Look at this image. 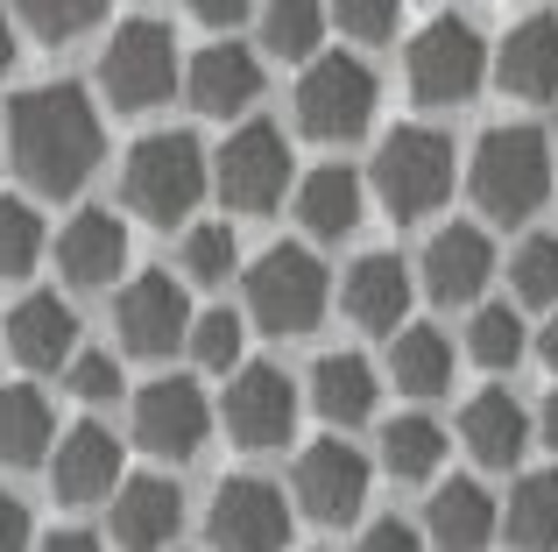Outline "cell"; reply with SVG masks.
<instances>
[{
    "mask_svg": "<svg viewBox=\"0 0 558 552\" xmlns=\"http://www.w3.org/2000/svg\"><path fill=\"white\" fill-rule=\"evenodd\" d=\"M8 149H14V170L43 199H71L107 156V128H99V107L85 99V85L57 79L8 99Z\"/></svg>",
    "mask_w": 558,
    "mask_h": 552,
    "instance_id": "cell-1",
    "label": "cell"
},
{
    "mask_svg": "<svg viewBox=\"0 0 558 552\" xmlns=\"http://www.w3.org/2000/svg\"><path fill=\"white\" fill-rule=\"evenodd\" d=\"M205 184H213V164H205L198 135H184V128L142 135L135 149H128V164H121L128 213H142V220H156V227H178L184 213L205 199Z\"/></svg>",
    "mask_w": 558,
    "mask_h": 552,
    "instance_id": "cell-2",
    "label": "cell"
},
{
    "mask_svg": "<svg viewBox=\"0 0 558 552\" xmlns=\"http://www.w3.org/2000/svg\"><path fill=\"white\" fill-rule=\"evenodd\" d=\"M474 199L481 213H495V220H531L537 206L551 199V142L537 135V128H488L474 149Z\"/></svg>",
    "mask_w": 558,
    "mask_h": 552,
    "instance_id": "cell-3",
    "label": "cell"
},
{
    "mask_svg": "<svg viewBox=\"0 0 558 552\" xmlns=\"http://www.w3.org/2000/svg\"><path fill=\"white\" fill-rule=\"evenodd\" d=\"M326 263H318L312 249H298V241H276V249L255 255V269H247V312H255L262 333H312L318 319H326Z\"/></svg>",
    "mask_w": 558,
    "mask_h": 552,
    "instance_id": "cell-4",
    "label": "cell"
},
{
    "mask_svg": "<svg viewBox=\"0 0 558 552\" xmlns=\"http://www.w3.org/2000/svg\"><path fill=\"white\" fill-rule=\"evenodd\" d=\"M488 79V43L466 14H432L410 36V93L424 107H466Z\"/></svg>",
    "mask_w": 558,
    "mask_h": 552,
    "instance_id": "cell-5",
    "label": "cell"
},
{
    "mask_svg": "<svg viewBox=\"0 0 558 552\" xmlns=\"http://www.w3.org/2000/svg\"><path fill=\"white\" fill-rule=\"evenodd\" d=\"M375 199L396 213V220H417V213H438L452 192V142L438 128H396L375 156Z\"/></svg>",
    "mask_w": 558,
    "mask_h": 552,
    "instance_id": "cell-6",
    "label": "cell"
},
{
    "mask_svg": "<svg viewBox=\"0 0 558 552\" xmlns=\"http://www.w3.org/2000/svg\"><path fill=\"white\" fill-rule=\"evenodd\" d=\"M375 121V71L361 57L332 50L312 57V71L298 79V128L312 142H354Z\"/></svg>",
    "mask_w": 558,
    "mask_h": 552,
    "instance_id": "cell-7",
    "label": "cell"
},
{
    "mask_svg": "<svg viewBox=\"0 0 558 552\" xmlns=\"http://www.w3.org/2000/svg\"><path fill=\"white\" fill-rule=\"evenodd\" d=\"M99 85H107V99L121 113H142L156 99H170V85H178V43H170V28L149 22V14L121 22L113 43L99 50Z\"/></svg>",
    "mask_w": 558,
    "mask_h": 552,
    "instance_id": "cell-8",
    "label": "cell"
},
{
    "mask_svg": "<svg viewBox=\"0 0 558 552\" xmlns=\"http://www.w3.org/2000/svg\"><path fill=\"white\" fill-rule=\"evenodd\" d=\"M213 184H219V199H227L233 213L283 206V192H290V142H283V128H269V121L233 128L227 149H219V164H213Z\"/></svg>",
    "mask_w": 558,
    "mask_h": 552,
    "instance_id": "cell-9",
    "label": "cell"
},
{
    "mask_svg": "<svg viewBox=\"0 0 558 552\" xmlns=\"http://www.w3.org/2000/svg\"><path fill=\"white\" fill-rule=\"evenodd\" d=\"M213 545L219 552H283L290 545V503L262 475H233L213 496Z\"/></svg>",
    "mask_w": 558,
    "mask_h": 552,
    "instance_id": "cell-10",
    "label": "cell"
},
{
    "mask_svg": "<svg viewBox=\"0 0 558 552\" xmlns=\"http://www.w3.org/2000/svg\"><path fill=\"white\" fill-rule=\"evenodd\" d=\"M113 326H121L128 355H142V361L170 355L178 340H191V298H184V284H178V276H163V269H142L135 284L121 290V304H113Z\"/></svg>",
    "mask_w": 558,
    "mask_h": 552,
    "instance_id": "cell-11",
    "label": "cell"
},
{
    "mask_svg": "<svg viewBox=\"0 0 558 552\" xmlns=\"http://www.w3.org/2000/svg\"><path fill=\"white\" fill-rule=\"evenodd\" d=\"M290 496L318 517V525H354L361 503H368V460L347 440H318L298 454V475H290Z\"/></svg>",
    "mask_w": 558,
    "mask_h": 552,
    "instance_id": "cell-12",
    "label": "cell"
},
{
    "mask_svg": "<svg viewBox=\"0 0 558 552\" xmlns=\"http://www.w3.org/2000/svg\"><path fill=\"white\" fill-rule=\"evenodd\" d=\"M290 425H298V389H290L283 369H269V361H241L227 383V432L233 446H283Z\"/></svg>",
    "mask_w": 558,
    "mask_h": 552,
    "instance_id": "cell-13",
    "label": "cell"
},
{
    "mask_svg": "<svg viewBox=\"0 0 558 552\" xmlns=\"http://www.w3.org/2000/svg\"><path fill=\"white\" fill-rule=\"evenodd\" d=\"M205 432H213V404H205V389L184 383V375L149 383V389L135 397V440L149 446V454L191 460V454L205 446Z\"/></svg>",
    "mask_w": 558,
    "mask_h": 552,
    "instance_id": "cell-14",
    "label": "cell"
},
{
    "mask_svg": "<svg viewBox=\"0 0 558 552\" xmlns=\"http://www.w3.org/2000/svg\"><path fill=\"white\" fill-rule=\"evenodd\" d=\"M488 276H495V241L481 235V227L452 220L424 241V290H432L438 304H474L481 290H488Z\"/></svg>",
    "mask_w": 558,
    "mask_h": 552,
    "instance_id": "cell-15",
    "label": "cell"
},
{
    "mask_svg": "<svg viewBox=\"0 0 558 552\" xmlns=\"http://www.w3.org/2000/svg\"><path fill=\"white\" fill-rule=\"evenodd\" d=\"M0 333H8V347H14L22 369H71V355H78V319H71V304L57 298V290L22 298L8 319H0Z\"/></svg>",
    "mask_w": 558,
    "mask_h": 552,
    "instance_id": "cell-16",
    "label": "cell"
},
{
    "mask_svg": "<svg viewBox=\"0 0 558 552\" xmlns=\"http://www.w3.org/2000/svg\"><path fill=\"white\" fill-rule=\"evenodd\" d=\"M50 482L64 503H99L121 489V440H113L107 425H71L64 440H57V460H50Z\"/></svg>",
    "mask_w": 558,
    "mask_h": 552,
    "instance_id": "cell-17",
    "label": "cell"
},
{
    "mask_svg": "<svg viewBox=\"0 0 558 552\" xmlns=\"http://www.w3.org/2000/svg\"><path fill=\"white\" fill-rule=\"evenodd\" d=\"M184 93L198 113H247L262 99V64L247 43H205L184 71Z\"/></svg>",
    "mask_w": 558,
    "mask_h": 552,
    "instance_id": "cell-18",
    "label": "cell"
},
{
    "mask_svg": "<svg viewBox=\"0 0 558 552\" xmlns=\"http://www.w3.org/2000/svg\"><path fill=\"white\" fill-rule=\"evenodd\" d=\"M178 525H184L178 482H163V475L121 482V496H113V545L121 552H163L170 539H178Z\"/></svg>",
    "mask_w": 558,
    "mask_h": 552,
    "instance_id": "cell-19",
    "label": "cell"
},
{
    "mask_svg": "<svg viewBox=\"0 0 558 552\" xmlns=\"http://www.w3.org/2000/svg\"><path fill=\"white\" fill-rule=\"evenodd\" d=\"M57 269H64L78 290L113 284V276L128 269V227H121V213H107V206L78 213V220L57 235Z\"/></svg>",
    "mask_w": 558,
    "mask_h": 552,
    "instance_id": "cell-20",
    "label": "cell"
},
{
    "mask_svg": "<svg viewBox=\"0 0 558 552\" xmlns=\"http://www.w3.org/2000/svg\"><path fill=\"white\" fill-rule=\"evenodd\" d=\"M340 304H347V319H354V326L389 333V340H396V326H403V312H410V269L396 263V255H381V249L361 255V263L347 269Z\"/></svg>",
    "mask_w": 558,
    "mask_h": 552,
    "instance_id": "cell-21",
    "label": "cell"
},
{
    "mask_svg": "<svg viewBox=\"0 0 558 552\" xmlns=\"http://www.w3.org/2000/svg\"><path fill=\"white\" fill-rule=\"evenodd\" d=\"M361 213H368V178L347 170V164H326L298 184V220L318 241H347L361 227Z\"/></svg>",
    "mask_w": 558,
    "mask_h": 552,
    "instance_id": "cell-22",
    "label": "cell"
},
{
    "mask_svg": "<svg viewBox=\"0 0 558 552\" xmlns=\"http://www.w3.org/2000/svg\"><path fill=\"white\" fill-rule=\"evenodd\" d=\"M460 440L481 468H517L523 446H531V418H523V404L509 397V389H481L460 411Z\"/></svg>",
    "mask_w": 558,
    "mask_h": 552,
    "instance_id": "cell-23",
    "label": "cell"
},
{
    "mask_svg": "<svg viewBox=\"0 0 558 552\" xmlns=\"http://www.w3.org/2000/svg\"><path fill=\"white\" fill-rule=\"evenodd\" d=\"M502 93L517 99H558V22L551 14H531L502 36V64H495Z\"/></svg>",
    "mask_w": 558,
    "mask_h": 552,
    "instance_id": "cell-24",
    "label": "cell"
},
{
    "mask_svg": "<svg viewBox=\"0 0 558 552\" xmlns=\"http://www.w3.org/2000/svg\"><path fill=\"white\" fill-rule=\"evenodd\" d=\"M495 496L481 482H466V475H452V482H438V496H432V517H424V531H432V545L438 552H481L495 539Z\"/></svg>",
    "mask_w": 558,
    "mask_h": 552,
    "instance_id": "cell-25",
    "label": "cell"
},
{
    "mask_svg": "<svg viewBox=\"0 0 558 552\" xmlns=\"http://www.w3.org/2000/svg\"><path fill=\"white\" fill-rule=\"evenodd\" d=\"M375 369L368 355H318L312 361V404L326 425H361V418H375Z\"/></svg>",
    "mask_w": 558,
    "mask_h": 552,
    "instance_id": "cell-26",
    "label": "cell"
},
{
    "mask_svg": "<svg viewBox=\"0 0 558 552\" xmlns=\"http://www.w3.org/2000/svg\"><path fill=\"white\" fill-rule=\"evenodd\" d=\"M57 440V418L43 404V389L28 383H8L0 389V468H36Z\"/></svg>",
    "mask_w": 558,
    "mask_h": 552,
    "instance_id": "cell-27",
    "label": "cell"
},
{
    "mask_svg": "<svg viewBox=\"0 0 558 552\" xmlns=\"http://www.w3.org/2000/svg\"><path fill=\"white\" fill-rule=\"evenodd\" d=\"M389 375H396V389H410V397L452 389V340L438 326H403L389 340Z\"/></svg>",
    "mask_w": 558,
    "mask_h": 552,
    "instance_id": "cell-28",
    "label": "cell"
},
{
    "mask_svg": "<svg viewBox=\"0 0 558 552\" xmlns=\"http://www.w3.org/2000/svg\"><path fill=\"white\" fill-rule=\"evenodd\" d=\"M502 531H509V545H517V552H551L558 545V468L523 475L517 496H509Z\"/></svg>",
    "mask_w": 558,
    "mask_h": 552,
    "instance_id": "cell-29",
    "label": "cell"
},
{
    "mask_svg": "<svg viewBox=\"0 0 558 552\" xmlns=\"http://www.w3.org/2000/svg\"><path fill=\"white\" fill-rule=\"evenodd\" d=\"M438 460H446V432H438L432 418H396V425L381 432V468H389L396 482H424V475H438Z\"/></svg>",
    "mask_w": 558,
    "mask_h": 552,
    "instance_id": "cell-30",
    "label": "cell"
},
{
    "mask_svg": "<svg viewBox=\"0 0 558 552\" xmlns=\"http://www.w3.org/2000/svg\"><path fill=\"white\" fill-rule=\"evenodd\" d=\"M326 8H312V0H283V8H262V43H269L276 57H312L318 43H326Z\"/></svg>",
    "mask_w": 558,
    "mask_h": 552,
    "instance_id": "cell-31",
    "label": "cell"
},
{
    "mask_svg": "<svg viewBox=\"0 0 558 552\" xmlns=\"http://www.w3.org/2000/svg\"><path fill=\"white\" fill-rule=\"evenodd\" d=\"M509 284H517L523 304H545L558 312V235H531L517 255H509Z\"/></svg>",
    "mask_w": 558,
    "mask_h": 552,
    "instance_id": "cell-32",
    "label": "cell"
},
{
    "mask_svg": "<svg viewBox=\"0 0 558 552\" xmlns=\"http://www.w3.org/2000/svg\"><path fill=\"white\" fill-rule=\"evenodd\" d=\"M466 347H474L481 369H517L523 361V319L509 304H481L474 326H466Z\"/></svg>",
    "mask_w": 558,
    "mask_h": 552,
    "instance_id": "cell-33",
    "label": "cell"
},
{
    "mask_svg": "<svg viewBox=\"0 0 558 552\" xmlns=\"http://www.w3.org/2000/svg\"><path fill=\"white\" fill-rule=\"evenodd\" d=\"M233 263H241V241H233V227H219V220H205V227H191L184 235V255H178V269L191 276V284H227Z\"/></svg>",
    "mask_w": 558,
    "mask_h": 552,
    "instance_id": "cell-34",
    "label": "cell"
},
{
    "mask_svg": "<svg viewBox=\"0 0 558 552\" xmlns=\"http://www.w3.org/2000/svg\"><path fill=\"white\" fill-rule=\"evenodd\" d=\"M43 255V220L28 199H0V276H28Z\"/></svg>",
    "mask_w": 558,
    "mask_h": 552,
    "instance_id": "cell-35",
    "label": "cell"
},
{
    "mask_svg": "<svg viewBox=\"0 0 558 552\" xmlns=\"http://www.w3.org/2000/svg\"><path fill=\"white\" fill-rule=\"evenodd\" d=\"M191 355H198V369H241V319L227 304L198 312L191 319Z\"/></svg>",
    "mask_w": 558,
    "mask_h": 552,
    "instance_id": "cell-36",
    "label": "cell"
},
{
    "mask_svg": "<svg viewBox=\"0 0 558 552\" xmlns=\"http://www.w3.org/2000/svg\"><path fill=\"white\" fill-rule=\"evenodd\" d=\"M99 14H107L99 0H64V8H50V0H28V8H22V22L36 28L43 43H64V36H78V28H93Z\"/></svg>",
    "mask_w": 558,
    "mask_h": 552,
    "instance_id": "cell-37",
    "label": "cell"
},
{
    "mask_svg": "<svg viewBox=\"0 0 558 552\" xmlns=\"http://www.w3.org/2000/svg\"><path fill=\"white\" fill-rule=\"evenodd\" d=\"M340 36H354V43H389L396 36V0H340Z\"/></svg>",
    "mask_w": 558,
    "mask_h": 552,
    "instance_id": "cell-38",
    "label": "cell"
},
{
    "mask_svg": "<svg viewBox=\"0 0 558 552\" xmlns=\"http://www.w3.org/2000/svg\"><path fill=\"white\" fill-rule=\"evenodd\" d=\"M71 389H78L85 404H107V397H121V361L113 355H71Z\"/></svg>",
    "mask_w": 558,
    "mask_h": 552,
    "instance_id": "cell-39",
    "label": "cell"
},
{
    "mask_svg": "<svg viewBox=\"0 0 558 552\" xmlns=\"http://www.w3.org/2000/svg\"><path fill=\"white\" fill-rule=\"evenodd\" d=\"M361 552H424V531H417V525H403V517H381V525H368Z\"/></svg>",
    "mask_w": 558,
    "mask_h": 552,
    "instance_id": "cell-40",
    "label": "cell"
},
{
    "mask_svg": "<svg viewBox=\"0 0 558 552\" xmlns=\"http://www.w3.org/2000/svg\"><path fill=\"white\" fill-rule=\"evenodd\" d=\"M28 539H36V525H28V511L0 489V552H28Z\"/></svg>",
    "mask_w": 558,
    "mask_h": 552,
    "instance_id": "cell-41",
    "label": "cell"
},
{
    "mask_svg": "<svg viewBox=\"0 0 558 552\" xmlns=\"http://www.w3.org/2000/svg\"><path fill=\"white\" fill-rule=\"evenodd\" d=\"M191 14H198V22H213V28H233V22H247V8H241V0H198Z\"/></svg>",
    "mask_w": 558,
    "mask_h": 552,
    "instance_id": "cell-42",
    "label": "cell"
},
{
    "mask_svg": "<svg viewBox=\"0 0 558 552\" xmlns=\"http://www.w3.org/2000/svg\"><path fill=\"white\" fill-rule=\"evenodd\" d=\"M36 552H99V539L93 531H57V539H43Z\"/></svg>",
    "mask_w": 558,
    "mask_h": 552,
    "instance_id": "cell-43",
    "label": "cell"
},
{
    "mask_svg": "<svg viewBox=\"0 0 558 552\" xmlns=\"http://www.w3.org/2000/svg\"><path fill=\"white\" fill-rule=\"evenodd\" d=\"M537 361H545V369L558 375V312H551V326L537 333Z\"/></svg>",
    "mask_w": 558,
    "mask_h": 552,
    "instance_id": "cell-44",
    "label": "cell"
},
{
    "mask_svg": "<svg viewBox=\"0 0 558 552\" xmlns=\"http://www.w3.org/2000/svg\"><path fill=\"white\" fill-rule=\"evenodd\" d=\"M8 64H14V14H0V79H8Z\"/></svg>",
    "mask_w": 558,
    "mask_h": 552,
    "instance_id": "cell-45",
    "label": "cell"
},
{
    "mask_svg": "<svg viewBox=\"0 0 558 552\" xmlns=\"http://www.w3.org/2000/svg\"><path fill=\"white\" fill-rule=\"evenodd\" d=\"M537 425H545V440L558 446V389H551V397H545V418H537Z\"/></svg>",
    "mask_w": 558,
    "mask_h": 552,
    "instance_id": "cell-46",
    "label": "cell"
}]
</instances>
